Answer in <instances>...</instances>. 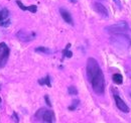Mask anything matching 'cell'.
Instances as JSON below:
<instances>
[{
  "mask_svg": "<svg viewBox=\"0 0 131 123\" xmlns=\"http://www.w3.org/2000/svg\"><path fill=\"white\" fill-rule=\"evenodd\" d=\"M114 99H115L116 105H117V107L119 108V110H121V111H122V112H124V113H128V112H129V108H128V106L124 103V101L122 100L119 96L115 95V96H114Z\"/></svg>",
  "mask_w": 131,
  "mask_h": 123,
  "instance_id": "6",
  "label": "cell"
},
{
  "mask_svg": "<svg viewBox=\"0 0 131 123\" xmlns=\"http://www.w3.org/2000/svg\"><path fill=\"white\" fill-rule=\"evenodd\" d=\"M0 102H1V99H0Z\"/></svg>",
  "mask_w": 131,
  "mask_h": 123,
  "instance_id": "22",
  "label": "cell"
},
{
  "mask_svg": "<svg viewBox=\"0 0 131 123\" xmlns=\"http://www.w3.org/2000/svg\"><path fill=\"white\" fill-rule=\"evenodd\" d=\"M70 46H71V44H68V45H67V48H66V49H64V52H63V54H65V57H68V58H71L72 56H73V54H72V52H69V50H68V49H70Z\"/></svg>",
  "mask_w": 131,
  "mask_h": 123,
  "instance_id": "13",
  "label": "cell"
},
{
  "mask_svg": "<svg viewBox=\"0 0 131 123\" xmlns=\"http://www.w3.org/2000/svg\"><path fill=\"white\" fill-rule=\"evenodd\" d=\"M73 103H74V104H73V106H71V107H70V110H74V109L76 108V106L78 105V101H74Z\"/></svg>",
  "mask_w": 131,
  "mask_h": 123,
  "instance_id": "20",
  "label": "cell"
},
{
  "mask_svg": "<svg viewBox=\"0 0 131 123\" xmlns=\"http://www.w3.org/2000/svg\"><path fill=\"white\" fill-rule=\"evenodd\" d=\"M72 1H73V2H75V1H76V0H72Z\"/></svg>",
  "mask_w": 131,
  "mask_h": 123,
  "instance_id": "21",
  "label": "cell"
},
{
  "mask_svg": "<svg viewBox=\"0 0 131 123\" xmlns=\"http://www.w3.org/2000/svg\"><path fill=\"white\" fill-rule=\"evenodd\" d=\"M100 71H101V69H100L98 63H97V61L95 60V59H93V58L88 59V62H87V77H88L89 82H91L92 79L94 78Z\"/></svg>",
  "mask_w": 131,
  "mask_h": 123,
  "instance_id": "2",
  "label": "cell"
},
{
  "mask_svg": "<svg viewBox=\"0 0 131 123\" xmlns=\"http://www.w3.org/2000/svg\"><path fill=\"white\" fill-rule=\"evenodd\" d=\"M35 52H41V53H49V49L44 48V46H39V48L35 49Z\"/></svg>",
  "mask_w": 131,
  "mask_h": 123,
  "instance_id": "16",
  "label": "cell"
},
{
  "mask_svg": "<svg viewBox=\"0 0 131 123\" xmlns=\"http://www.w3.org/2000/svg\"><path fill=\"white\" fill-rule=\"evenodd\" d=\"M8 58H9V49L6 44L1 42L0 44V68H3L6 65Z\"/></svg>",
  "mask_w": 131,
  "mask_h": 123,
  "instance_id": "4",
  "label": "cell"
},
{
  "mask_svg": "<svg viewBox=\"0 0 131 123\" xmlns=\"http://www.w3.org/2000/svg\"><path fill=\"white\" fill-rule=\"evenodd\" d=\"M0 25H1V26H3V27L9 26V25H10V20H9V19H7V18L3 19V20L0 21Z\"/></svg>",
  "mask_w": 131,
  "mask_h": 123,
  "instance_id": "14",
  "label": "cell"
},
{
  "mask_svg": "<svg viewBox=\"0 0 131 123\" xmlns=\"http://www.w3.org/2000/svg\"><path fill=\"white\" fill-rule=\"evenodd\" d=\"M127 24H126L124 21H121V22L119 23H117V24H114L112 25V26H110L109 29H110V31H112V32H121V31H125V30H127Z\"/></svg>",
  "mask_w": 131,
  "mask_h": 123,
  "instance_id": "5",
  "label": "cell"
},
{
  "mask_svg": "<svg viewBox=\"0 0 131 123\" xmlns=\"http://www.w3.org/2000/svg\"><path fill=\"white\" fill-rule=\"evenodd\" d=\"M7 16H8V10L5 7L0 6V21L7 18Z\"/></svg>",
  "mask_w": 131,
  "mask_h": 123,
  "instance_id": "10",
  "label": "cell"
},
{
  "mask_svg": "<svg viewBox=\"0 0 131 123\" xmlns=\"http://www.w3.org/2000/svg\"><path fill=\"white\" fill-rule=\"evenodd\" d=\"M113 82L119 85V84H122V82H123V78H122V76L120 74H114L113 75Z\"/></svg>",
  "mask_w": 131,
  "mask_h": 123,
  "instance_id": "11",
  "label": "cell"
},
{
  "mask_svg": "<svg viewBox=\"0 0 131 123\" xmlns=\"http://www.w3.org/2000/svg\"><path fill=\"white\" fill-rule=\"evenodd\" d=\"M33 36H34V33H31V34H29V33H27L26 31H24V30H20L19 32H17V37H18L20 40H22V41H28V40H30V39H32Z\"/></svg>",
  "mask_w": 131,
  "mask_h": 123,
  "instance_id": "7",
  "label": "cell"
},
{
  "mask_svg": "<svg viewBox=\"0 0 131 123\" xmlns=\"http://www.w3.org/2000/svg\"><path fill=\"white\" fill-rule=\"evenodd\" d=\"M92 84L93 90H94L97 94H103L104 93V89H105V83H104V76L102 71H100L94 78L92 79V81L90 82Z\"/></svg>",
  "mask_w": 131,
  "mask_h": 123,
  "instance_id": "1",
  "label": "cell"
},
{
  "mask_svg": "<svg viewBox=\"0 0 131 123\" xmlns=\"http://www.w3.org/2000/svg\"><path fill=\"white\" fill-rule=\"evenodd\" d=\"M39 83L40 85H48V87H52V85H50V82H49V77H45L44 79H41L39 81Z\"/></svg>",
  "mask_w": 131,
  "mask_h": 123,
  "instance_id": "12",
  "label": "cell"
},
{
  "mask_svg": "<svg viewBox=\"0 0 131 123\" xmlns=\"http://www.w3.org/2000/svg\"><path fill=\"white\" fill-rule=\"evenodd\" d=\"M44 99H45L46 104H48L49 106H52V103H50V101H49V96H48V95H45V96H44Z\"/></svg>",
  "mask_w": 131,
  "mask_h": 123,
  "instance_id": "19",
  "label": "cell"
},
{
  "mask_svg": "<svg viewBox=\"0 0 131 123\" xmlns=\"http://www.w3.org/2000/svg\"><path fill=\"white\" fill-rule=\"evenodd\" d=\"M94 9L98 12L99 14H101L102 16H104V17H107L108 16V11L107 9L105 8V6H103L102 4L100 3H95L94 4Z\"/></svg>",
  "mask_w": 131,
  "mask_h": 123,
  "instance_id": "8",
  "label": "cell"
},
{
  "mask_svg": "<svg viewBox=\"0 0 131 123\" xmlns=\"http://www.w3.org/2000/svg\"><path fill=\"white\" fill-rule=\"evenodd\" d=\"M36 9H37V8H36L35 5H30V6L27 7V10H29L30 12H32V13H35V12H36Z\"/></svg>",
  "mask_w": 131,
  "mask_h": 123,
  "instance_id": "17",
  "label": "cell"
},
{
  "mask_svg": "<svg viewBox=\"0 0 131 123\" xmlns=\"http://www.w3.org/2000/svg\"><path fill=\"white\" fill-rule=\"evenodd\" d=\"M16 3H17V5L19 6V8H20V9H22V10H27V7H25V6L23 5L22 3L19 1V0H17V1H16Z\"/></svg>",
  "mask_w": 131,
  "mask_h": 123,
  "instance_id": "18",
  "label": "cell"
},
{
  "mask_svg": "<svg viewBox=\"0 0 131 123\" xmlns=\"http://www.w3.org/2000/svg\"><path fill=\"white\" fill-rule=\"evenodd\" d=\"M35 117L39 118L40 121L43 122H53L54 121V114L53 111L50 110H46V109H40L36 112Z\"/></svg>",
  "mask_w": 131,
  "mask_h": 123,
  "instance_id": "3",
  "label": "cell"
},
{
  "mask_svg": "<svg viewBox=\"0 0 131 123\" xmlns=\"http://www.w3.org/2000/svg\"><path fill=\"white\" fill-rule=\"evenodd\" d=\"M68 91H69L70 95H77V93H78L77 89H76V87H74V86H71V87H69V89H68Z\"/></svg>",
  "mask_w": 131,
  "mask_h": 123,
  "instance_id": "15",
  "label": "cell"
},
{
  "mask_svg": "<svg viewBox=\"0 0 131 123\" xmlns=\"http://www.w3.org/2000/svg\"><path fill=\"white\" fill-rule=\"evenodd\" d=\"M60 12H61L62 17L64 18V20L66 21L67 23H69V24H74V22H73V18H72L71 14H70L67 10H65V9H60Z\"/></svg>",
  "mask_w": 131,
  "mask_h": 123,
  "instance_id": "9",
  "label": "cell"
}]
</instances>
